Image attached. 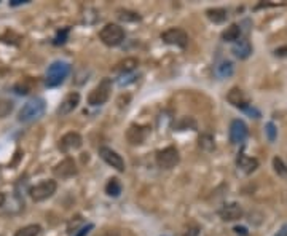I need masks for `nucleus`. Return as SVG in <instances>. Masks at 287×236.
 <instances>
[{
    "mask_svg": "<svg viewBox=\"0 0 287 236\" xmlns=\"http://www.w3.org/2000/svg\"><path fill=\"white\" fill-rule=\"evenodd\" d=\"M249 134L248 125H246L243 120H233L232 125H230V142L232 144H243L246 141V137Z\"/></svg>",
    "mask_w": 287,
    "mask_h": 236,
    "instance_id": "1a4fd4ad",
    "label": "nucleus"
},
{
    "mask_svg": "<svg viewBox=\"0 0 287 236\" xmlns=\"http://www.w3.org/2000/svg\"><path fill=\"white\" fill-rule=\"evenodd\" d=\"M78 104H80V94L77 91H72V93H69L64 99H62L59 107H57V115H61V117L69 115L71 112L75 110Z\"/></svg>",
    "mask_w": 287,
    "mask_h": 236,
    "instance_id": "4468645a",
    "label": "nucleus"
},
{
    "mask_svg": "<svg viewBox=\"0 0 287 236\" xmlns=\"http://www.w3.org/2000/svg\"><path fill=\"white\" fill-rule=\"evenodd\" d=\"M101 236H122V235L117 233V232H106V233H102Z\"/></svg>",
    "mask_w": 287,
    "mask_h": 236,
    "instance_id": "c9c22d12",
    "label": "nucleus"
},
{
    "mask_svg": "<svg viewBox=\"0 0 287 236\" xmlns=\"http://www.w3.org/2000/svg\"><path fill=\"white\" fill-rule=\"evenodd\" d=\"M106 193L108 195V197H113V198L120 197V193H122V183L118 182V179H110L107 182Z\"/></svg>",
    "mask_w": 287,
    "mask_h": 236,
    "instance_id": "b1692460",
    "label": "nucleus"
},
{
    "mask_svg": "<svg viewBox=\"0 0 287 236\" xmlns=\"http://www.w3.org/2000/svg\"><path fill=\"white\" fill-rule=\"evenodd\" d=\"M265 132H267V137L269 142H274V139H276V126H274L273 123H267L265 126Z\"/></svg>",
    "mask_w": 287,
    "mask_h": 236,
    "instance_id": "bb28decb",
    "label": "nucleus"
},
{
    "mask_svg": "<svg viewBox=\"0 0 287 236\" xmlns=\"http://www.w3.org/2000/svg\"><path fill=\"white\" fill-rule=\"evenodd\" d=\"M56 188H57V183L54 181H43L29 190V195H31V198L36 201V203H40V201H45L50 197H53Z\"/></svg>",
    "mask_w": 287,
    "mask_h": 236,
    "instance_id": "39448f33",
    "label": "nucleus"
},
{
    "mask_svg": "<svg viewBox=\"0 0 287 236\" xmlns=\"http://www.w3.org/2000/svg\"><path fill=\"white\" fill-rule=\"evenodd\" d=\"M45 109H47V104L42 97H34V99L27 101L22 109L19 110L18 120L21 123H31L34 120H38L42 115L45 113Z\"/></svg>",
    "mask_w": 287,
    "mask_h": 236,
    "instance_id": "f257e3e1",
    "label": "nucleus"
},
{
    "mask_svg": "<svg viewBox=\"0 0 287 236\" xmlns=\"http://www.w3.org/2000/svg\"><path fill=\"white\" fill-rule=\"evenodd\" d=\"M274 236H287V223H286V225H284L283 228L279 230L278 235H274Z\"/></svg>",
    "mask_w": 287,
    "mask_h": 236,
    "instance_id": "72a5a7b5",
    "label": "nucleus"
},
{
    "mask_svg": "<svg viewBox=\"0 0 287 236\" xmlns=\"http://www.w3.org/2000/svg\"><path fill=\"white\" fill-rule=\"evenodd\" d=\"M67 34H69V29H62V32H57V36L54 38V45H62L66 42V38H67Z\"/></svg>",
    "mask_w": 287,
    "mask_h": 236,
    "instance_id": "c85d7f7f",
    "label": "nucleus"
},
{
    "mask_svg": "<svg viewBox=\"0 0 287 236\" xmlns=\"http://www.w3.org/2000/svg\"><path fill=\"white\" fill-rule=\"evenodd\" d=\"M236 164H238V168L243 172H246V174H251V172H254L258 168V160L252 158V157H248L244 152H241L238 155V158H236Z\"/></svg>",
    "mask_w": 287,
    "mask_h": 236,
    "instance_id": "dca6fc26",
    "label": "nucleus"
},
{
    "mask_svg": "<svg viewBox=\"0 0 287 236\" xmlns=\"http://www.w3.org/2000/svg\"><path fill=\"white\" fill-rule=\"evenodd\" d=\"M99 155H101V158L104 160L108 166H112V168H115V169L120 171V172L125 171V161H123V158L120 157V155L115 152V150H112V148H108V147H99Z\"/></svg>",
    "mask_w": 287,
    "mask_h": 236,
    "instance_id": "9b49d317",
    "label": "nucleus"
},
{
    "mask_svg": "<svg viewBox=\"0 0 287 236\" xmlns=\"http://www.w3.org/2000/svg\"><path fill=\"white\" fill-rule=\"evenodd\" d=\"M13 110V102L8 99H0V118L8 117Z\"/></svg>",
    "mask_w": 287,
    "mask_h": 236,
    "instance_id": "a878e982",
    "label": "nucleus"
},
{
    "mask_svg": "<svg viewBox=\"0 0 287 236\" xmlns=\"http://www.w3.org/2000/svg\"><path fill=\"white\" fill-rule=\"evenodd\" d=\"M243 214H244L243 208H241V204H238V203H228L219 211V216H220V218L223 222L239 220V218L243 217Z\"/></svg>",
    "mask_w": 287,
    "mask_h": 236,
    "instance_id": "f8f14e48",
    "label": "nucleus"
},
{
    "mask_svg": "<svg viewBox=\"0 0 287 236\" xmlns=\"http://www.w3.org/2000/svg\"><path fill=\"white\" fill-rule=\"evenodd\" d=\"M206 16H208L212 22H215V24H222V22L227 21L228 13L225 8H209L206 11Z\"/></svg>",
    "mask_w": 287,
    "mask_h": 236,
    "instance_id": "6ab92c4d",
    "label": "nucleus"
},
{
    "mask_svg": "<svg viewBox=\"0 0 287 236\" xmlns=\"http://www.w3.org/2000/svg\"><path fill=\"white\" fill-rule=\"evenodd\" d=\"M227 101L232 104L233 107H236V109H241V110H246L251 104H249V101H248V97H246L244 94V91L241 90V88H232L227 93Z\"/></svg>",
    "mask_w": 287,
    "mask_h": 236,
    "instance_id": "ddd939ff",
    "label": "nucleus"
},
{
    "mask_svg": "<svg viewBox=\"0 0 287 236\" xmlns=\"http://www.w3.org/2000/svg\"><path fill=\"white\" fill-rule=\"evenodd\" d=\"M276 56H287V47L278 48V50H276Z\"/></svg>",
    "mask_w": 287,
    "mask_h": 236,
    "instance_id": "473e14b6",
    "label": "nucleus"
},
{
    "mask_svg": "<svg viewBox=\"0 0 287 236\" xmlns=\"http://www.w3.org/2000/svg\"><path fill=\"white\" fill-rule=\"evenodd\" d=\"M93 228H94L93 223H88V225H85V227L80 228V230H78V233H75L73 236H86V235H88Z\"/></svg>",
    "mask_w": 287,
    "mask_h": 236,
    "instance_id": "c756f323",
    "label": "nucleus"
},
{
    "mask_svg": "<svg viewBox=\"0 0 287 236\" xmlns=\"http://www.w3.org/2000/svg\"><path fill=\"white\" fill-rule=\"evenodd\" d=\"M53 174L59 179H69V177L77 174V164L72 158H64L59 161L54 168H53Z\"/></svg>",
    "mask_w": 287,
    "mask_h": 236,
    "instance_id": "9d476101",
    "label": "nucleus"
},
{
    "mask_svg": "<svg viewBox=\"0 0 287 236\" xmlns=\"http://www.w3.org/2000/svg\"><path fill=\"white\" fill-rule=\"evenodd\" d=\"M99 38L107 47H117L125 40V31L118 24H106L101 29Z\"/></svg>",
    "mask_w": 287,
    "mask_h": 236,
    "instance_id": "7ed1b4c3",
    "label": "nucleus"
},
{
    "mask_svg": "<svg viewBox=\"0 0 287 236\" xmlns=\"http://www.w3.org/2000/svg\"><path fill=\"white\" fill-rule=\"evenodd\" d=\"M161 40L168 45H174V47L185 48L188 45V36L185 31H182L179 27L168 29L166 32L161 34Z\"/></svg>",
    "mask_w": 287,
    "mask_h": 236,
    "instance_id": "0eeeda50",
    "label": "nucleus"
},
{
    "mask_svg": "<svg viewBox=\"0 0 287 236\" xmlns=\"http://www.w3.org/2000/svg\"><path fill=\"white\" fill-rule=\"evenodd\" d=\"M234 233H238L241 236H246L248 235V228L246 227H234Z\"/></svg>",
    "mask_w": 287,
    "mask_h": 236,
    "instance_id": "2f4dec72",
    "label": "nucleus"
},
{
    "mask_svg": "<svg viewBox=\"0 0 287 236\" xmlns=\"http://www.w3.org/2000/svg\"><path fill=\"white\" fill-rule=\"evenodd\" d=\"M69 73H71V64H69V62L54 61L53 64L48 67L45 83H47V86H50V88H54V86L61 85L62 82H64Z\"/></svg>",
    "mask_w": 287,
    "mask_h": 236,
    "instance_id": "f03ea898",
    "label": "nucleus"
},
{
    "mask_svg": "<svg viewBox=\"0 0 287 236\" xmlns=\"http://www.w3.org/2000/svg\"><path fill=\"white\" fill-rule=\"evenodd\" d=\"M3 203H5V195L3 193H0V208L3 206Z\"/></svg>",
    "mask_w": 287,
    "mask_h": 236,
    "instance_id": "e433bc0d",
    "label": "nucleus"
},
{
    "mask_svg": "<svg viewBox=\"0 0 287 236\" xmlns=\"http://www.w3.org/2000/svg\"><path fill=\"white\" fill-rule=\"evenodd\" d=\"M273 168H274V171H276V174L279 177H283L284 181H287V166H286V163L279 157H274L273 158Z\"/></svg>",
    "mask_w": 287,
    "mask_h": 236,
    "instance_id": "393cba45",
    "label": "nucleus"
},
{
    "mask_svg": "<svg viewBox=\"0 0 287 236\" xmlns=\"http://www.w3.org/2000/svg\"><path fill=\"white\" fill-rule=\"evenodd\" d=\"M83 139L82 136L78 134V132H67L59 139V144H57V147H59V150L62 153H69L72 150H78L80 147H82Z\"/></svg>",
    "mask_w": 287,
    "mask_h": 236,
    "instance_id": "6e6552de",
    "label": "nucleus"
},
{
    "mask_svg": "<svg viewBox=\"0 0 287 236\" xmlns=\"http://www.w3.org/2000/svg\"><path fill=\"white\" fill-rule=\"evenodd\" d=\"M198 145L201 150L204 152H212L215 147V142H214V137H212L211 134H201L199 139H198Z\"/></svg>",
    "mask_w": 287,
    "mask_h": 236,
    "instance_id": "4be33fe9",
    "label": "nucleus"
},
{
    "mask_svg": "<svg viewBox=\"0 0 287 236\" xmlns=\"http://www.w3.org/2000/svg\"><path fill=\"white\" fill-rule=\"evenodd\" d=\"M179 150L176 147H166L157 153V164L163 169H171L179 163Z\"/></svg>",
    "mask_w": 287,
    "mask_h": 236,
    "instance_id": "423d86ee",
    "label": "nucleus"
},
{
    "mask_svg": "<svg viewBox=\"0 0 287 236\" xmlns=\"http://www.w3.org/2000/svg\"><path fill=\"white\" fill-rule=\"evenodd\" d=\"M29 2V0H11L10 5H13V7H16V5H22V3H26Z\"/></svg>",
    "mask_w": 287,
    "mask_h": 236,
    "instance_id": "f704fd0d",
    "label": "nucleus"
},
{
    "mask_svg": "<svg viewBox=\"0 0 287 236\" xmlns=\"http://www.w3.org/2000/svg\"><path fill=\"white\" fill-rule=\"evenodd\" d=\"M233 53L239 59H246V57H249L252 53V47H251V42L246 38H239L236 43L233 45Z\"/></svg>",
    "mask_w": 287,
    "mask_h": 236,
    "instance_id": "f3484780",
    "label": "nucleus"
},
{
    "mask_svg": "<svg viewBox=\"0 0 287 236\" xmlns=\"http://www.w3.org/2000/svg\"><path fill=\"white\" fill-rule=\"evenodd\" d=\"M147 134H148V128H145V126L131 125L128 131H126V139H128L131 145H139V144L145 141Z\"/></svg>",
    "mask_w": 287,
    "mask_h": 236,
    "instance_id": "2eb2a0df",
    "label": "nucleus"
},
{
    "mask_svg": "<svg viewBox=\"0 0 287 236\" xmlns=\"http://www.w3.org/2000/svg\"><path fill=\"white\" fill-rule=\"evenodd\" d=\"M137 66H139V61H137L136 57H125V59H122L115 66V72H120V73H123V75H126V73L133 72Z\"/></svg>",
    "mask_w": 287,
    "mask_h": 236,
    "instance_id": "a211bd4d",
    "label": "nucleus"
},
{
    "mask_svg": "<svg viewBox=\"0 0 287 236\" xmlns=\"http://www.w3.org/2000/svg\"><path fill=\"white\" fill-rule=\"evenodd\" d=\"M163 236H168V235H163Z\"/></svg>",
    "mask_w": 287,
    "mask_h": 236,
    "instance_id": "4c0bfd02",
    "label": "nucleus"
},
{
    "mask_svg": "<svg viewBox=\"0 0 287 236\" xmlns=\"http://www.w3.org/2000/svg\"><path fill=\"white\" fill-rule=\"evenodd\" d=\"M241 37V27L238 24H232L230 27H227L222 34L223 42H234L236 43Z\"/></svg>",
    "mask_w": 287,
    "mask_h": 236,
    "instance_id": "412c9836",
    "label": "nucleus"
},
{
    "mask_svg": "<svg viewBox=\"0 0 287 236\" xmlns=\"http://www.w3.org/2000/svg\"><path fill=\"white\" fill-rule=\"evenodd\" d=\"M42 232V227L37 225V223H32V225H26L19 228L18 232L15 233V236H38Z\"/></svg>",
    "mask_w": 287,
    "mask_h": 236,
    "instance_id": "5701e85b",
    "label": "nucleus"
},
{
    "mask_svg": "<svg viewBox=\"0 0 287 236\" xmlns=\"http://www.w3.org/2000/svg\"><path fill=\"white\" fill-rule=\"evenodd\" d=\"M110 90H112V82L108 78H104L90 93L88 104L90 106H102V104H106V102L108 101V97H110Z\"/></svg>",
    "mask_w": 287,
    "mask_h": 236,
    "instance_id": "20e7f679",
    "label": "nucleus"
},
{
    "mask_svg": "<svg viewBox=\"0 0 287 236\" xmlns=\"http://www.w3.org/2000/svg\"><path fill=\"white\" fill-rule=\"evenodd\" d=\"M129 15H133V13H131V11H126V10H118V18L120 19H123V21H139L141 19V16L133 18V16H129Z\"/></svg>",
    "mask_w": 287,
    "mask_h": 236,
    "instance_id": "cd10ccee",
    "label": "nucleus"
},
{
    "mask_svg": "<svg viewBox=\"0 0 287 236\" xmlns=\"http://www.w3.org/2000/svg\"><path fill=\"white\" fill-rule=\"evenodd\" d=\"M233 71H234V67H233L232 62H230V61H222V62H219V64L215 66L214 73L219 78H228V77L233 75Z\"/></svg>",
    "mask_w": 287,
    "mask_h": 236,
    "instance_id": "aec40b11",
    "label": "nucleus"
},
{
    "mask_svg": "<svg viewBox=\"0 0 287 236\" xmlns=\"http://www.w3.org/2000/svg\"><path fill=\"white\" fill-rule=\"evenodd\" d=\"M199 235V230L197 227H193V228H188L185 233H183V236H198Z\"/></svg>",
    "mask_w": 287,
    "mask_h": 236,
    "instance_id": "7c9ffc66",
    "label": "nucleus"
}]
</instances>
